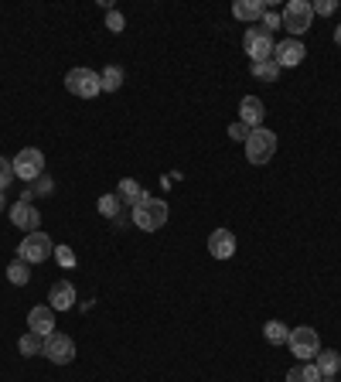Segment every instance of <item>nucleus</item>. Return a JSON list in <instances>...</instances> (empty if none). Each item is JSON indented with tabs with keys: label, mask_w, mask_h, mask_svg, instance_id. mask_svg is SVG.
<instances>
[{
	"label": "nucleus",
	"mask_w": 341,
	"mask_h": 382,
	"mask_svg": "<svg viewBox=\"0 0 341 382\" xmlns=\"http://www.w3.org/2000/svg\"><path fill=\"white\" fill-rule=\"evenodd\" d=\"M168 215L170 209L164 198H144L140 205H133V226L144 232H157V229H164Z\"/></svg>",
	"instance_id": "nucleus-1"
},
{
	"label": "nucleus",
	"mask_w": 341,
	"mask_h": 382,
	"mask_svg": "<svg viewBox=\"0 0 341 382\" xmlns=\"http://www.w3.org/2000/svg\"><path fill=\"white\" fill-rule=\"evenodd\" d=\"M246 157L249 164H256V168H263V164H270L273 161V154H277V134L273 130H266V127H260V130H253V134L246 137Z\"/></svg>",
	"instance_id": "nucleus-2"
},
{
	"label": "nucleus",
	"mask_w": 341,
	"mask_h": 382,
	"mask_svg": "<svg viewBox=\"0 0 341 382\" xmlns=\"http://www.w3.org/2000/svg\"><path fill=\"white\" fill-rule=\"evenodd\" d=\"M65 89L72 96H79V99H93V96L103 93V79H99V72L79 65V69H69L65 72Z\"/></svg>",
	"instance_id": "nucleus-3"
},
{
	"label": "nucleus",
	"mask_w": 341,
	"mask_h": 382,
	"mask_svg": "<svg viewBox=\"0 0 341 382\" xmlns=\"http://www.w3.org/2000/svg\"><path fill=\"white\" fill-rule=\"evenodd\" d=\"M243 48H246V55L253 58V62H266V58H273V52H277L273 31H266L263 24L246 28V35H243Z\"/></svg>",
	"instance_id": "nucleus-4"
},
{
	"label": "nucleus",
	"mask_w": 341,
	"mask_h": 382,
	"mask_svg": "<svg viewBox=\"0 0 341 382\" xmlns=\"http://www.w3.org/2000/svg\"><path fill=\"white\" fill-rule=\"evenodd\" d=\"M280 18H284L287 31L294 38H301V35H307V28L314 24V7H311V0H290L284 11H280Z\"/></svg>",
	"instance_id": "nucleus-5"
},
{
	"label": "nucleus",
	"mask_w": 341,
	"mask_h": 382,
	"mask_svg": "<svg viewBox=\"0 0 341 382\" xmlns=\"http://www.w3.org/2000/svg\"><path fill=\"white\" fill-rule=\"evenodd\" d=\"M48 256H55V243H52L45 232H28L24 243L18 246V260H24L28 267H31V263H45Z\"/></svg>",
	"instance_id": "nucleus-6"
},
{
	"label": "nucleus",
	"mask_w": 341,
	"mask_h": 382,
	"mask_svg": "<svg viewBox=\"0 0 341 382\" xmlns=\"http://www.w3.org/2000/svg\"><path fill=\"white\" fill-rule=\"evenodd\" d=\"M287 345H290V355H297V359H304V362H311L318 352H321V335L314 331V328H294L290 331V338H287Z\"/></svg>",
	"instance_id": "nucleus-7"
},
{
	"label": "nucleus",
	"mask_w": 341,
	"mask_h": 382,
	"mask_svg": "<svg viewBox=\"0 0 341 382\" xmlns=\"http://www.w3.org/2000/svg\"><path fill=\"white\" fill-rule=\"evenodd\" d=\"M14 174H18L21 181H38L41 174H45V154L38 147H24V151L14 157Z\"/></svg>",
	"instance_id": "nucleus-8"
},
{
	"label": "nucleus",
	"mask_w": 341,
	"mask_h": 382,
	"mask_svg": "<svg viewBox=\"0 0 341 382\" xmlns=\"http://www.w3.org/2000/svg\"><path fill=\"white\" fill-rule=\"evenodd\" d=\"M41 355H48L55 365H69L76 359V342L69 338V335H48L45 338V348H41Z\"/></svg>",
	"instance_id": "nucleus-9"
},
{
	"label": "nucleus",
	"mask_w": 341,
	"mask_h": 382,
	"mask_svg": "<svg viewBox=\"0 0 341 382\" xmlns=\"http://www.w3.org/2000/svg\"><path fill=\"white\" fill-rule=\"evenodd\" d=\"M304 55H307V48H304L301 38H287L277 45V52H273V62L280 65V69H297L304 62Z\"/></svg>",
	"instance_id": "nucleus-10"
},
{
	"label": "nucleus",
	"mask_w": 341,
	"mask_h": 382,
	"mask_svg": "<svg viewBox=\"0 0 341 382\" xmlns=\"http://www.w3.org/2000/svg\"><path fill=\"white\" fill-rule=\"evenodd\" d=\"M11 222H14L18 229H24V232H38L41 215H38V209H35L31 202H14V205H11Z\"/></svg>",
	"instance_id": "nucleus-11"
},
{
	"label": "nucleus",
	"mask_w": 341,
	"mask_h": 382,
	"mask_svg": "<svg viewBox=\"0 0 341 382\" xmlns=\"http://www.w3.org/2000/svg\"><path fill=\"white\" fill-rule=\"evenodd\" d=\"M28 328L41 335V338H48V335H55V311L52 307H31L28 311Z\"/></svg>",
	"instance_id": "nucleus-12"
},
{
	"label": "nucleus",
	"mask_w": 341,
	"mask_h": 382,
	"mask_svg": "<svg viewBox=\"0 0 341 382\" xmlns=\"http://www.w3.org/2000/svg\"><path fill=\"white\" fill-rule=\"evenodd\" d=\"M239 123H246L249 130H260L263 127V120H266V110H263V103L256 99V96H243V103H239Z\"/></svg>",
	"instance_id": "nucleus-13"
},
{
	"label": "nucleus",
	"mask_w": 341,
	"mask_h": 382,
	"mask_svg": "<svg viewBox=\"0 0 341 382\" xmlns=\"http://www.w3.org/2000/svg\"><path fill=\"white\" fill-rule=\"evenodd\" d=\"M209 253L215 260H232L236 256V236L229 229H215L209 236Z\"/></svg>",
	"instance_id": "nucleus-14"
},
{
	"label": "nucleus",
	"mask_w": 341,
	"mask_h": 382,
	"mask_svg": "<svg viewBox=\"0 0 341 382\" xmlns=\"http://www.w3.org/2000/svg\"><path fill=\"white\" fill-rule=\"evenodd\" d=\"M48 307H52V311H69V307H76V286L69 284V280L52 284V290H48Z\"/></svg>",
	"instance_id": "nucleus-15"
},
{
	"label": "nucleus",
	"mask_w": 341,
	"mask_h": 382,
	"mask_svg": "<svg viewBox=\"0 0 341 382\" xmlns=\"http://www.w3.org/2000/svg\"><path fill=\"white\" fill-rule=\"evenodd\" d=\"M270 11V4H263V0H236L232 4V14L239 21H260Z\"/></svg>",
	"instance_id": "nucleus-16"
},
{
	"label": "nucleus",
	"mask_w": 341,
	"mask_h": 382,
	"mask_svg": "<svg viewBox=\"0 0 341 382\" xmlns=\"http://www.w3.org/2000/svg\"><path fill=\"white\" fill-rule=\"evenodd\" d=\"M116 195H120V202H130V205H140L144 198H151V195L140 188V185H137L133 178H123V181H120V191H116Z\"/></svg>",
	"instance_id": "nucleus-17"
},
{
	"label": "nucleus",
	"mask_w": 341,
	"mask_h": 382,
	"mask_svg": "<svg viewBox=\"0 0 341 382\" xmlns=\"http://www.w3.org/2000/svg\"><path fill=\"white\" fill-rule=\"evenodd\" d=\"M324 376L318 372V365L314 362H304V365H294L290 372H287V382H321Z\"/></svg>",
	"instance_id": "nucleus-18"
},
{
	"label": "nucleus",
	"mask_w": 341,
	"mask_h": 382,
	"mask_svg": "<svg viewBox=\"0 0 341 382\" xmlns=\"http://www.w3.org/2000/svg\"><path fill=\"white\" fill-rule=\"evenodd\" d=\"M314 365H318L321 376H338L341 359H338V352H318V355H314Z\"/></svg>",
	"instance_id": "nucleus-19"
},
{
	"label": "nucleus",
	"mask_w": 341,
	"mask_h": 382,
	"mask_svg": "<svg viewBox=\"0 0 341 382\" xmlns=\"http://www.w3.org/2000/svg\"><path fill=\"white\" fill-rule=\"evenodd\" d=\"M263 338L270 345H287V338H290V328H287L284 321H266V325H263Z\"/></svg>",
	"instance_id": "nucleus-20"
},
{
	"label": "nucleus",
	"mask_w": 341,
	"mask_h": 382,
	"mask_svg": "<svg viewBox=\"0 0 341 382\" xmlns=\"http://www.w3.org/2000/svg\"><path fill=\"white\" fill-rule=\"evenodd\" d=\"M253 76L260 79V82H277V79H280V65H277L273 58H266V62H253Z\"/></svg>",
	"instance_id": "nucleus-21"
},
{
	"label": "nucleus",
	"mask_w": 341,
	"mask_h": 382,
	"mask_svg": "<svg viewBox=\"0 0 341 382\" xmlns=\"http://www.w3.org/2000/svg\"><path fill=\"white\" fill-rule=\"evenodd\" d=\"M7 280L14 286H24L31 280V267L24 263V260H14V263H7Z\"/></svg>",
	"instance_id": "nucleus-22"
},
{
	"label": "nucleus",
	"mask_w": 341,
	"mask_h": 382,
	"mask_svg": "<svg viewBox=\"0 0 341 382\" xmlns=\"http://www.w3.org/2000/svg\"><path fill=\"white\" fill-rule=\"evenodd\" d=\"M99 79H103V93H116L123 86V69L120 65H110L106 72H99Z\"/></svg>",
	"instance_id": "nucleus-23"
},
{
	"label": "nucleus",
	"mask_w": 341,
	"mask_h": 382,
	"mask_svg": "<svg viewBox=\"0 0 341 382\" xmlns=\"http://www.w3.org/2000/svg\"><path fill=\"white\" fill-rule=\"evenodd\" d=\"M41 348H45V342H41V335H35V331H28L18 342V352L28 355V359H31V355H41Z\"/></svg>",
	"instance_id": "nucleus-24"
},
{
	"label": "nucleus",
	"mask_w": 341,
	"mask_h": 382,
	"mask_svg": "<svg viewBox=\"0 0 341 382\" xmlns=\"http://www.w3.org/2000/svg\"><path fill=\"white\" fill-rule=\"evenodd\" d=\"M120 205H123L120 195H103V198H99V212H103L106 219H116V215H120Z\"/></svg>",
	"instance_id": "nucleus-25"
},
{
	"label": "nucleus",
	"mask_w": 341,
	"mask_h": 382,
	"mask_svg": "<svg viewBox=\"0 0 341 382\" xmlns=\"http://www.w3.org/2000/svg\"><path fill=\"white\" fill-rule=\"evenodd\" d=\"M52 188H55V181H52L48 174H41L38 181H31V185H28V191H31V198H35V195H38V198H45V195H52Z\"/></svg>",
	"instance_id": "nucleus-26"
},
{
	"label": "nucleus",
	"mask_w": 341,
	"mask_h": 382,
	"mask_svg": "<svg viewBox=\"0 0 341 382\" xmlns=\"http://www.w3.org/2000/svg\"><path fill=\"white\" fill-rule=\"evenodd\" d=\"M18 174H14V161H7V157H0V191L11 188V181H14Z\"/></svg>",
	"instance_id": "nucleus-27"
},
{
	"label": "nucleus",
	"mask_w": 341,
	"mask_h": 382,
	"mask_svg": "<svg viewBox=\"0 0 341 382\" xmlns=\"http://www.w3.org/2000/svg\"><path fill=\"white\" fill-rule=\"evenodd\" d=\"M123 24H127V21H123V14H120V11H106V28H110L113 35H120V31H123Z\"/></svg>",
	"instance_id": "nucleus-28"
},
{
	"label": "nucleus",
	"mask_w": 341,
	"mask_h": 382,
	"mask_svg": "<svg viewBox=\"0 0 341 382\" xmlns=\"http://www.w3.org/2000/svg\"><path fill=\"white\" fill-rule=\"evenodd\" d=\"M55 260L62 263V267H76V253L69 246H55Z\"/></svg>",
	"instance_id": "nucleus-29"
},
{
	"label": "nucleus",
	"mask_w": 341,
	"mask_h": 382,
	"mask_svg": "<svg viewBox=\"0 0 341 382\" xmlns=\"http://www.w3.org/2000/svg\"><path fill=\"white\" fill-rule=\"evenodd\" d=\"M249 134H253V130H249L246 123H232V127H229V137H232V140H243V144H246Z\"/></svg>",
	"instance_id": "nucleus-30"
},
{
	"label": "nucleus",
	"mask_w": 341,
	"mask_h": 382,
	"mask_svg": "<svg viewBox=\"0 0 341 382\" xmlns=\"http://www.w3.org/2000/svg\"><path fill=\"white\" fill-rule=\"evenodd\" d=\"M311 7H314V14H324V18H328V14H335L338 4H335V0H318V4H311Z\"/></svg>",
	"instance_id": "nucleus-31"
},
{
	"label": "nucleus",
	"mask_w": 341,
	"mask_h": 382,
	"mask_svg": "<svg viewBox=\"0 0 341 382\" xmlns=\"http://www.w3.org/2000/svg\"><path fill=\"white\" fill-rule=\"evenodd\" d=\"M280 24H284V18H280L277 11H266V14H263V28H266V31H273V28H280Z\"/></svg>",
	"instance_id": "nucleus-32"
},
{
	"label": "nucleus",
	"mask_w": 341,
	"mask_h": 382,
	"mask_svg": "<svg viewBox=\"0 0 341 382\" xmlns=\"http://www.w3.org/2000/svg\"><path fill=\"white\" fill-rule=\"evenodd\" d=\"M335 41H338V45H341V24H338V31H335Z\"/></svg>",
	"instance_id": "nucleus-33"
},
{
	"label": "nucleus",
	"mask_w": 341,
	"mask_h": 382,
	"mask_svg": "<svg viewBox=\"0 0 341 382\" xmlns=\"http://www.w3.org/2000/svg\"><path fill=\"white\" fill-rule=\"evenodd\" d=\"M321 382H338V379H335V376H324V379Z\"/></svg>",
	"instance_id": "nucleus-34"
},
{
	"label": "nucleus",
	"mask_w": 341,
	"mask_h": 382,
	"mask_svg": "<svg viewBox=\"0 0 341 382\" xmlns=\"http://www.w3.org/2000/svg\"><path fill=\"white\" fill-rule=\"evenodd\" d=\"M4 205H7V202H4V191H0V212H4Z\"/></svg>",
	"instance_id": "nucleus-35"
},
{
	"label": "nucleus",
	"mask_w": 341,
	"mask_h": 382,
	"mask_svg": "<svg viewBox=\"0 0 341 382\" xmlns=\"http://www.w3.org/2000/svg\"><path fill=\"white\" fill-rule=\"evenodd\" d=\"M338 7H341V4H338Z\"/></svg>",
	"instance_id": "nucleus-36"
}]
</instances>
